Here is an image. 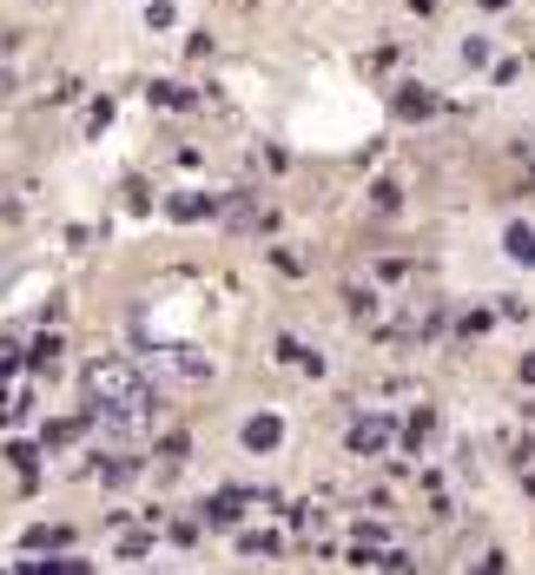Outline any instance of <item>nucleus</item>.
I'll use <instances>...</instances> for the list:
<instances>
[{"mask_svg": "<svg viewBox=\"0 0 535 575\" xmlns=\"http://www.w3.org/2000/svg\"><path fill=\"white\" fill-rule=\"evenodd\" d=\"M86 397H94V410L107 424H120V430H139L152 417V403H159L146 371L126 364V358H94V364H86Z\"/></svg>", "mask_w": 535, "mask_h": 575, "instance_id": "f257e3e1", "label": "nucleus"}, {"mask_svg": "<svg viewBox=\"0 0 535 575\" xmlns=\"http://www.w3.org/2000/svg\"><path fill=\"white\" fill-rule=\"evenodd\" d=\"M397 443V424L390 417H364V424H350V450L357 457H384Z\"/></svg>", "mask_w": 535, "mask_h": 575, "instance_id": "f03ea898", "label": "nucleus"}, {"mask_svg": "<svg viewBox=\"0 0 535 575\" xmlns=\"http://www.w3.org/2000/svg\"><path fill=\"white\" fill-rule=\"evenodd\" d=\"M278 443H285V417H251L245 424V450L264 457V450H278Z\"/></svg>", "mask_w": 535, "mask_h": 575, "instance_id": "7ed1b4c3", "label": "nucleus"}, {"mask_svg": "<svg viewBox=\"0 0 535 575\" xmlns=\"http://www.w3.org/2000/svg\"><path fill=\"white\" fill-rule=\"evenodd\" d=\"M509 252H515V259H522V265H528V259H535V232H528V225H515V232H509Z\"/></svg>", "mask_w": 535, "mask_h": 575, "instance_id": "20e7f679", "label": "nucleus"}]
</instances>
